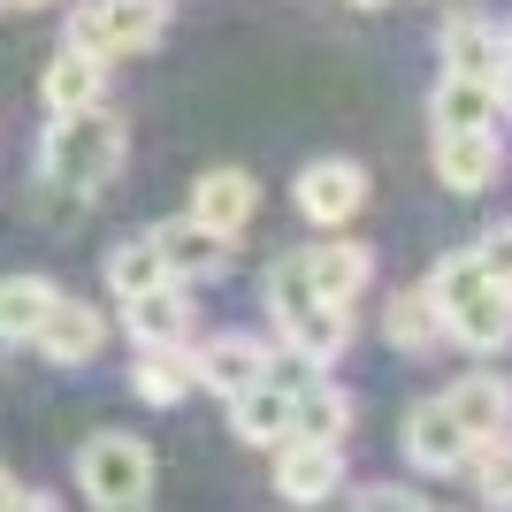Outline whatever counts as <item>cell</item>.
<instances>
[{"instance_id":"1","label":"cell","mask_w":512,"mask_h":512,"mask_svg":"<svg viewBox=\"0 0 512 512\" xmlns=\"http://www.w3.org/2000/svg\"><path fill=\"white\" fill-rule=\"evenodd\" d=\"M123 115L115 107H69V115H54L39 138V176L46 184H69V192H100L107 176L123 169Z\"/></svg>"},{"instance_id":"2","label":"cell","mask_w":512,"mask_h":512,"mask_svg":"<svg viewBox=\"0 0 512 512\" xmlns=\"http://www.w3.org/2000/svg\"><path fill=\"white\" fill-rule=\"evenodd\" d=\"M268 314H276L283 344H291V352H306L314 367L344 360V344H352V314H344L337 299H321L314 283H306V260H299V253L268 268Z\"/></svg>"},{"instance_id":"3","label":"cell","mask_w":512,"mask_h":512,"mask_svg":"<svg viewBox=\"0 0 512 512\" xmlns=\"http://www.w3.org/2000/svg\"><path fill=\"white\" fill-rule=\"evenodd\" d=\"M77 490L100 512H138L153 497V451L123 428H100L85 451H77Z\"/></svg>"},{"instance_id":"4","label":"cell","mask_w":512,"mask_h":512,"mask_svg":"<svg viewBox=\"0 0 512 512\" xmlns=\"http://www.w3.org/2000/svg\"><path fill=\"white\" fill-rule=\"evenodd\" d=\"M169 8L176 0H85L69 16V46H92L100 62H130L169 39Z\"/></svg>"},{"instance_id":"5","label":"cell","mask_w":512,"mask_h":512,"mask_svg":"<svg viewBox=\"0 0 512 512\" xmlns=\"http://www.w3.org/2000/svg\"><path fill=\"white\" fill-rule=\"evenodd\" d=\"M31 344L46 352V367H92L107 352V314L85 306V299H69V291H54V306L39 314Z\"/></svg>"},{"instance_id":"6","label":"cell","mask_w":512,"mask_h":512,"mask_svg":"<svg viewBox=\"0 0 512 512\" xmlns=\"http://www.w3.org/2000/svg\"><path fill=\"white\" fill-rule=\"evenodd\" d=\"M344 490V444L321 436H283L276 444V497L283 505H329Z\"/></svg>"},{"instance_id":"7","label":"cell","mask_w":512,"mask_h":512,"mask_svg":"<svg viewBox=\"0 0 512 512\" xmlns=\"http://www.w3.org/2000/svg\"><path fill=\"white\" fill-rule=\"evenodd\" d=\"M360 207H367V169L360 161L329 153V161H306L299 169V214L314 222V230H344Z\"/></svg>"},{"instance_id":"8","label":"cell","mask_w":512,"mask_h":512,"mask_svg":"<svg viewBox=\"0 0 512 512\" xmlns=\"http://www.w3.org/2000/svg\"><path fill=\"white\" fill-rule=\"evenodd\" d=\"M428 153H436V184L459 192V199L490 192L497 169H505V138H497V130H436Z\"/></svg>"},{"instance_id":"9","label":"cell","mask_w":512,"mask_h":512,"mask_svg":"<svg viewBox=\"0 0 512 512\" xmlns=\"http://www.w3.org/2000/svg\"><path fill=\"white\" fill-rule=\"evenodd\" d=\"M153 245H161V268L176 283H207L230 268V237L207 230L199 214H169V222H153Z\"/></svg>"},{"instance_id":"10","label":"cell","mask_w":512,"mask_h":512,"mask_svg":"<svg viewBox=\"0 0 512 512\" xmlns=\"http://www.w3.org/2000/svg\"><path fill=\"white\" fill-rule=\"evenodd\" d=\"M268 344L253 337V329H222V337H207L192 352V367H199V390H214V398H237V390H253L260 375H268Z\"/></svg>"},{"instance_id":"11","label":"cell","mask_w":512,"mask_h":512,"mask_svg":"<svg viewBox=\"0 0 512 512\" xmlns=\"http://www.w3.org/2000/svg\"><path fill=\"white\" fill-rule=\"evenodd\" d=\"M444 337L467 352H505L512 344V291L505 283H474L459 306H444Z\"/></svg>"},{"instance_id":"12","label":"cell","mask_w":512,"mask_h":512,"mask_svg":"<svg viewBox=\"0 0 512 512\" xmlns=\"http://www.w3.org/2000/svg\"><path fill=\"white\" fill-rule=\"evenodd\" d=\"M406 459H413L421 474H459V467L474 459V436L444 413V398L406 413Z\"/></svg>"},{"instance_id":"13","label":"cell","mask_w":512,"mask_h":512,"mask_svg":"<svg viewBox=\"0 0 512 512\" xmlns=\"http://www.w3.org/2000/svg\"><path fill=\"white\" fill-rule=\"evenodd\" d=\"M306 283H314L321 299H337V306H352L367 291V276H375V253L367 245H352V237H321V245H306Z\"/></svg>"},{"instance_id":"14","label":"cell","mask_w":512,"mask_h":512,"mask_svg":"<svg viewBox=\"0 0 512 512\" xmlns=\"http://www.w3.org/2000/svg\"><path fill=\"white\" fill-rule=\"evenodd\" d=\"M184 214H199L207 230L237 237V230H245V222L260 214V184H253L245 169H207V176L192 184V207H184Z\"/></svg>"},{"instance_id":"15","label":"cell","mask_w":512,"mask_h":512,"mask_svg":"<svg viewBox=\"0 0 512 512\" xmlns=\"http://www.w3.org/2000/svg\"><path fill=\"white\" fill-rule=\"evenodd\" d=\"M130 344H192V291L184 283H153L138 299H123Z\"/></svg>"},{"instance_id":"16","label":"cell","mask_w":512,"mask_h":512,"mask_svg":"<svg viewBox=\"0 0 512 512\" xmlns=\"http://www.w3.org/2000/svg\"><path fill=\"white\" fill-rule=\"evenodd\" d=\"M107 92V62L92 54V46H69L62 39V54L46 62V77H39V100H46V115H69V107H92Z\"/></svg>"},{"instance_id":"17","label":"cell","mask_w":512,"mask_h":512,"mask_svg":"<svg viewBox=\"0 0 512 512\" xmlns=\"http://www.w3.org/2000/svg\"><path fill=\"white\" fill-rule=\"evenodd\" d=\"M130 390L146 406H184L199 390V367H192V344H138V367H130Z\"/></svg>"},{"instance_id":"18","label":"cell","mask_w":512,"mask_h":512,"mask_svg":"<svg viewBox=\"0 0 512 512\" xmlns=\"http://www.w3.org/2000/svg\"><path fill=\"white\" fill-rule=\"evenodd\" d=\"M444 413L482 444V436L512 428V383H505V375H459V383L444 390Z\"/></svg>"},{"instance_id":"19","label":"cell","mask_w":512,"mask_h":512,"mask_svg":"<svg viewBox=\"0 0 512 512\" xmlns=\"http://www.w3.org/2000/svg\"><path fill=\"white\" fill-rule=\"evenodd\" d=\"M497 69H505V31L482 16H451L444 23V77H482L497 85Z\"/></svg>"},{"instance_id":"20","label":"cell","mask_w":512,"mask_h":512,"mask_svg":"<svg viewBox=\"0 0 512 512\" xmlns=\"http://www.w3.org/2000/svg\"><path fill=\"white\" fill-rule=\"evenodd\" d=\"M230 428H237V444H253V451H276L283 436H291V390L260 375L253 390H237V398H230Z\"/></svg>"},{"instance_id":"21","label":"cell","mask_w":512,"mask_h":512,"mask_svg":"<svg viewBox=\"0 0 512 512\" xmlns=\"http://www.w3.org/2000/svg\"><path fill=\"white\" fill-rule=\"evenodd\" d=\"M428 115H436V130H497L505 100L482 77H444V85L428 92Z\"/></svg>"},{"instance_id":"22","label":"cell","mask_w":512,"mask_h":512,"mask_svg":"<svg viewBox=\"0 0 512 512\" xmlns=\"http://www.w3.org/2000/svg\"><path fill=\"white\" fill-rule=\"evenodd\" d=\"M291 436H321V444H344V436H352V398H344L329 375H321V383H306L299 398H291Z\"/></svg>"},{"instance_id":"23","label":"cell","mask_w":512,"mask_h":512,"mask_svg":"<svg viewBox=\"0 0 512 512\" xmlns=\"http://www.w3.org/2000/svg\"><path fill=\"white\" fill-rule=\"evenodd\" d=\"M153 283H176L169 268H161V245H153V230L123 237L115 253H107V291H115V306L138 299V291H153Z\"/></svg>"},{"instance_id":"24","label":"cell","mask_w":512,"mask_h":512,"mask_svg":"<svg viewBox=\"0 0 512 512\" xmlns=\"http://www.w3.org/2000/svg\"><path fill=\"white\" fill-rule=\"evenodd\" d=\"M383 337L398 344V352H436V337H444V314H436V299H428L421 283H413V291H398V299L383 306Z\"/></svg>"},{"instance_id":"25","label":"cell","mask_w":512,"mask_h":512,"mask_svg":"<svg viewBox=\"0 0 512 512\" xmlns=\"http://www.w3.org/2000/svg\"><path fill=\"white\" fill-rule=\"evenodd\" d=\"M46 306H54L46 276H0V337H31Z\"/></svg>"},{"instance_id":"26","label":"cell","mask_w":512,"mask_h":512,"mask_svg":"<svg viewBox=\"0 0 512 512\" xmlns=\"http://www.w3.org/2000/svg\"><path fill=\"white\" fill-rule=\"evenodd\" d=\"M467 467H474V482H482V505H512V428L482 436Z\"/></svg>"},{"instance_id":"27","label":"cell","mask_w":512,"mask_h":512,"mask_svg":"<svg viewBox=\"0 0 512 512\" xmlns=\"http://www.w3.org/2000/svg\"><path fill=\"white\" fill-rule=\"evenodd\" d=\"M474 283H490V276H482V260H474V253H444V260H436V276H428L421 291L436 299V314H444V306H459V299H467Z\"/></svg>"},{"instance_id":"28","label":"cell","mask_w":512,"mask_h":512,"mask_svg":"<svg viewBox=\"0 0 512 512\" xmlns=\"http://www.w3.org/2000/svg\"><path fill=\"white\" fill-rule=\"evenodd\" d=\"M474 260H482V276H490V283H505V291H512V222H497V230L474 245Z\"/></svg>"},{"instance_id":"29","label":"cell","mask_w":512,"mask_h":512,"mask_svg":"<svg viewBox=\"0 0 512 512\" xmlns=\"http://www.w3.org/2000/svg\"><path fill=\"white\" fill-rule=\"evenodd\" d=\"M360 505H367V512H375V505H383V512H421V497L398 490V482H375V490H360Z\"/></svg>"},{"instance_id":"30","label":"cell","mask_w":512,"mask_h":512,"mask_svg":"<svg viewBox=\"0 0 512 512\" xmlns=\"http://www.w3.org/2000/svg\"><path fill=\"white\" fill-rule=\"evenodd\" d=\"M8 505H23V482H16L8 467H0V512H8Z\"/></svg>"},{"instance_id":"31","label":"cell","mask_w":512,"mask_h":512,"mask_svg":"<svg viewBox=\"0 0 512 512\" xmlns=\"http://www.w3.org/2000/svg\"><path fill=\"white\" fill-rule=\"evenodd\" d=\"M497 100L512 107V39H505V69H497Z\"/></svg>"},{"instance_id":"32","label":"cell","mask_w":512,"mask_h":512,"mask_svg":"<svg viewBox=\"0 0 512 512\" xmlns=\"http://www.w3.org/2000/svg\"><path fill=\"white\" fill-rule=\"evenodd\" d=\"M8 8H46V0H8Z\"/></svg>"},{"instance_id":"33","label":"cell","mask_w":512,"mask_h":512,"mask_svg":"<svg viewBox=\"0 0 512 512\" xmlns=\"http://www.w3.org/2000/svg\"><path fill=\"white\" fill-rule=\"evenodd\" d=\"M352 8H383V0H352Z\"/></svg>"},{"instance_id":"34","label":"cell","mask_w":512,"mask_h":512,"mask_svg":"<svg viewBox=\"0 0 512 512\" xmlns=\"http://www.w3.org/2000/svg\"><path fill=\"white\" fill-rule=\"evenodd\" d=\"M505 39H512V31H505Z\"/></svg>"}]
</instances>
